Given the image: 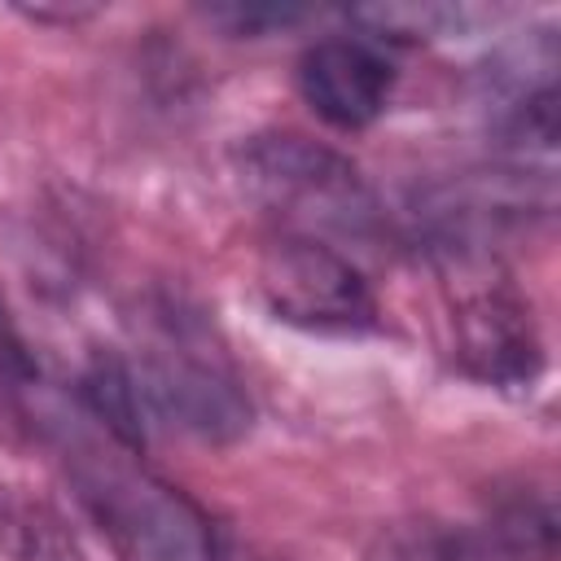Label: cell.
Segmentation results:
<instances>
[{"label": "cell", "mask_w": 561, "mask_h": 561, "mask_svg": "<svg viewBox=\"0 0 561 561\" xmlns=\"http://www.w3.org/2000/svg\"><path fill=\"white\" fill-rule=\"evenodd\" d=\"M232 162L245 193L280 219V232L377 241L390 228L364 171L302 131H254L232 149Z\"/></svg>", "instance_id": "cell-1"}, {"label": "cell", "mask_w": 561, "mask_h": 561, "mask_svg": "<svg viewBox=\"0 0 561 561\" xmlns=\"http://www.w3.org/2000/svg\"><path fill=\"white\" fill-rule=\"evenodd\" d=\"M127 368L145 421H162L215 447L245 438L254 425V403L241 377L219 351H210V342L184 311L167 307L158 316V337L145 342L140 355L127 359Z\"/></svg>", "instance_id": "cell-2"}, {"label": "cell", "mask_w": 561, "mask_h": 561, "mask_svg": "<svg viewBox=\"0 0 561 561\" xmlns=\"http://www.w3.org/2000/svg\"><path fill=\"white\" fill-rule=\"evenodd\" d=\"M557 31L530 26L504 39L478 70V105L513 171L548 175L557 153Z\"/></svg>", "instance_id": "cell-3"}, {"label": "cell", "mask_w": 561, "mask_h": 561, "mask_svg": "<svg viewBox=\"0 0 561 561\" xmlns=\"http://www.w3.org/2000/svg\"><path fill=\"white\" fill-rule=\"evenodd\" d=\"M259 289L276 320L311 333H368L381 316L364 272L320 237L280 232L263 250Z\"/></svg>", "instance_id": "cell-4"}, {"label": "cell", "mask_w": 561, "mask_h": 561, "mask_svg": "<svg viewBox=\"0 0 561 561\" xmlns=\"http://www.w3.org/2000/svg\"><path fill=\"white\" fill-rule=\"evenodd\" d=\"M294 83L320 123H329L333 131H364L390 110L399 66L390 57V44H381L364 26H351L311 39L298 53Z\"/></svg>", "instance_id": "cell-5"}, {"label": "cell", "mask_w": 561, "mask_h": 561, "mask_svg": "<svg viewBox=\"0 0 561 561\" xmlns=\"http://www.w3.org/2000/svg\"><path fill=\"white\" fill-rule=\"evenodd\" d=\"M451 333L456 364L482 386L530 390L543 373V342L535 333L530 302L504 276H486L460 294L451 307Z\"/></svg>", "instance_id": "cell-6"}, {"label": "cell", "mask_w": 561, "mask_h": 561, "mask_svg": "<svg viewBox=\"0 0 561 561\" xmlns=\"http://www.w3.org/2000/svg\"><path fill=\"white\" fill-rule=\"evenodd\" d=\"M478 561H552L557 557V504L548 486H517L486 513L482 530H469Z\"/></svg>", "instance_id": "cell-7"}, {"label": "cell", "mask_w": 561, "mask_h": 561, "mask_svg": "<svg viewBox=\"0 0 561 561\" xmlns=\"http://www.w3.org/2000/svg\"><path fill=\"white\" fill-rule=\"evenodd\" d=\"M0 552L9 561H88L70 522L39 495L0 482Z\"/></svg>", "instance_id": "cell-8"}, {"label": "cell", "mask_w": 561, "mask_h": 561, "mask_svg": "<svg viewBox=\"0 0 561 561\" xmlns=\"http://www.w3.org/2000/svg\"><path fill=\"white\" fill-rule=\"evenodd\" d=\"M202 13H206V22L224 26L228 35H245V39L289 31L311 18V9H298V4H210Z\"/></svg>", "instance_id": "cell-9"}]
</instances>
